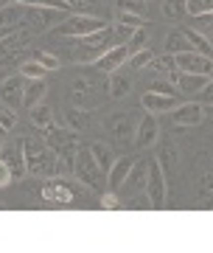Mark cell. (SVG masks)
Returning <instances> with one entry per match:
<instances>
[{"mask_svg": "<svg viewBox=\"0 0 213 253\" xmlns=\"http://www.w3.org/2000/svg\"><path fill=\"white\" fill-rule=\"evenodd\" d=\"M11 180H14V172H11V166L6 163V158L0 155V189H6Z\"/></svg>", "mask_w": 213, "mask_h": 253, "instance_id": "74e56055", "label": "cell"}, {"mask_svg": "<svg viewBox=\"0 0 213 253\" xmlns=\"http://www.w3.org/2000/svg\"><path fill=\"white\" fill-rule=\"evenodd\" d=\"M101 208H118V197H115V191H106L104 197H101Z\"/></svg>", "mask_w": 213, "mask_h": 253, "instance_id": "b9f144b4", "label": "cell"}, {"mask_svg": "<svg viewBox=\"0 0 213 253\" xmlns=\"http://www.w3.org/2000/svg\"><path fill=\"white\" fill-rule=\"evenodd\" d=\"M191 28H196V31H202V34L213 31V11H208V14H202V17H194Z\"/></svg>", "mask_w": 213, "mask_h": 253, "instance_id": "d590c367", "label": "cell"}, {"mask_svg": "<svg viewBox=\"0 0 213 253\" xmlns=\"http://www.w3.org/2000/svg\"><path fill=\"white\" fill-rule=\"evenodd\" d=\"M68 124L73 126V132H79V129H84V126L90 124V118H87V116H81V110L71 107V110H68Z\"/></svg>", "mask_w": 213, "mask_h": 253, "instance_id": "836d02e7", "label": "cell"}, {"mask_svg": "<svg viewBox=\"0 0 213 253\" xmlns=\"http://www.w3.org/2000/svg\"><path fill=\"white\" fill-rule=\"evenodd\" d=\"M31 37H34V31L23 28V31H14L6 40H0V68H17V62H23L26 51L31 48L28 45Z\"/></svg>", "mask_w": 213, "mask_h": 253, "instance_id": "3957f363", "label": "cell"}, {"mask_svg": "<svg viewBox=\"0 0 213 253\" xmlns=\"http://www.w3.org/2000/svg\"><path fill=\"white\" fill-rule=\"evenodd\" d=\"M87 149H90V155L96 158V163L101 166V172H104V174L109 172V169H112V163H115V152H112V149H109L106 144L96 141V144H90Z\"/></svg>", "mask_w": 213, "mask_h": 253, "instance_id": "44dd1931", "label": "cell"}, {"mask_svg": "<svg viewBox=\"0 0 213 253\" xmlns=\"http://www.w3.org/2000/svg\"><path fill=\"white\" fill-rule=\"evenodd\" d=\"M199 96H202V101H205V104H213V79L208 82V84H205V90L199 93Z\"/></svg>", "mask_w": 213, "mask_h": 253, "instance_id": "7bdbcfd3", "label": "cell"}, {"mask_svg": "<svg viewBox=\"0 0 213 253\" xmlns=\"http://www.w3.org/2000/svg\"><path fill=\"white\" fill-rule=\"evenodd\" d=\"M42 197L45 200H56V203H71L73 191H71V186L62 183V180H48L45 189H42Z\"/></svg>", "mask_w": 213, "mask_h": 253, "instance_id": "d6986e66", "label": "cell"}, {"mask_svg": "<svg viewBox=\"0 0 213 253\" xmlns=\"http://www.w3.org/2000/svg\"><path fill=\"white\" fill-rule=\"evenodd\" d=\"M0 107H3V104H0Z\"/></svg>", "mask_w": 213, "mask_h": 253, "instance_id": "bcb514c9", "label": "cell"}, {"mask_svg": "<svg viewBox=\"0 0 213 253\" xmlns=\"http://www.w3.org/2000/svg\"><path fill=\"white\" fill-rule=\"evenodd\" d=\"M141 104H143V110H146V113H154V116H160V113H171V110L179 104V99H177V93L149 90V93H143Z\"/></svg>", "mask_w": 213, "mask_h": 253, "instance_id": "30bf717a", "label": "cell"}, {"mask_svg": "<svg viewBox=\"0 0 213 253\" xmlns=\"http://www.w3.org/2000/svg\"><path fill=\"white\" fill-rule=\"evenodd\" d=\"M146 42H149V31H146V26L135 28V34L129 37V42H126V48H129V56L138 54V51H143V48H146Z\"/></svg>", "mask_w": 213, "mask_h": 253, "instance_id": "4316f807", "label": "cell"}, {"mask_svg": "<svg viewBox=\"0 0 213 253\" xmlns=\"http://www.w3.org/2000/svg\"><path fill=\"white\" fill-rule=\"evenodd\" d=\"M163 14H166V17H174L177 20L179 17V0H166V3H163Z\"/></svg>", "mask_w": 213, "mask_h": 253, "instance_id": "ab89813d", "label": "cell"}, {"mask_svg": "<svg viewBox=\"0 0 213 253\" xmlns=\"http://www.w3.org/2000/svg\"><path fill=\"white\" fill-rule=\"evenodd\" d=\"M34 59L42 65L45 71H59V68H62V59H59L56 54H51V51H36Z\"/></svg>", "mask_w": 213, "mask_h": 253, "instance_id": "83f0119b", "label": "cell"}, {"mask_svg": "<svg viewBox=\"0 0 213 253\" xmlns=\"http://www.w3.org/2000/svg\"><path fill=\"white\" fill-rule=\"evenodd\" d=\"M112 132H115L118 141H126V138H129V132H132V124L126 121V116H115V118H112Z\"/></svg>", "mask_w": 213, "mask_h": 253, "instance_id": "1f68e13d", "label": "cell"}, {"mask_svg": "<svg viewBox=\"0 0 213 253\" xmlns=\"http://www.w3.org/2000/svg\"><path fill=\"white\" fill-rule=\"evenodd\" d=\"M208 76H199V73H179V79H177V90L179 93H202L205 90V84H208Z\"/></svg>", "mask_w": 213, "mask_h": 253, "instance_id": "ac0fdd59", "label": "cell"}, {"mask_svg": "<svg viewBox=\"0 0 213 253\" xmlns=\"http://www.w3.org/2000/svg\"><path fill=\"white\" fill-rule=\"evenodd\" d=\"M23 14H26V6L23 3H9L0 9V28H11L17 31V26L23 23Z\"/></svg>", "mask_w": 213, "mask_h": 253, "instance_id": "e0dca14e", "label": "cell"}, {"mask_svg": "<svg viewBox=\"0 0 213 253\" xmlns=\"http://www.w3.org/2000/svg\"><path fill=\"white\" fill-rule=\"evenodd\" d=\"M59 17H65V11H56V9H45V6H26V14H23V26L34 34H48L53 31V23Z\"/></svg>", "mask_w": 213, "mask_h": 253, "instance_id": "8992f818", "label": "cell"}, {"mask_svg": "<svg viewBox=\"0 0 213 253\" xmlns=\"http://www.w3.org/2000/svg\"><path fill=\"white\" fill-rule=\"evenodd\" d=\"M45 93H48V82L45 79H28L26 90H23V107L31 110V107H36V104H42Z\"/></svg>", "mask_w": 213, "mask_h": 253, "instance_id": "9a60e30c", "label": "cell"}, {"mask_svg": "<svg viewBox=\"0 0 213 253\" xmlns=\"http://www.w3.org/2000/svg\"><path fill=\"white\" fill-rule=\"evenodd\" d=\"M3 158H6V163L11 166V172H14V177H23L26 172V155H23V141H17V144H3Z\"/></svg>", "mask_w": 213, "mask_h": 253, "instance_id": "5bb4252c", "label": "cell"}, {"mask_svg": "<svg viewBox=\"0 0 213 253\" xmlns=\"http://www.w3.org/2000/svg\"><path fill=\"white\" fill-rule=\"evenodd\" d=\"M205 118L213 124V104H208V110H205Z\"/></svg>", "mask_w": 213, "mask_h": 253, "instance_id": "ee69618b", "label": "cell"}, {"mask_svg": "<svg viewBox=\"0 0 213 253\" xmlns=\"http://www.w3.org/2000/svg\"><path fill=\"white\" fill-rule=\"evenodd\" d=\"M23 90H26V79L20 73H11L0 82V104L11 110L23 107Z\"/></svg>", "mask_w": 213, "mask_h": 253, "instance_id": "ba28073f", "label": "cell"}, {"mask_svg": "<svg viewBox=\"0 0 213 253\" xmlns=\"http://www.w3.org/2000/svg\"><path fill=\"white\" fill-rule=\"evenodd\" d=\"M163 45H166V54H171V56L182 54V51H191L185 34H182L179 28H174V31H169V34H166V42H163Z\"/></svg>", "mask_w": 213, "mask_h": 253, "instance_id": "7402d4cb", "label": "cell"}, {"mask_svg": "<svg viewBox=\"0 0 213 253\" xmlns=\"http://www.w3.org/2000/svg\"><path fill=\"white\" fill-rule=\"evenodd\" d=\"M115 23H124V26H132V28H141V26H143V17H138V14H129V11H115Z\"/></svg>", "mask_w": 213, "mask_h": 253, "instance_id": "8d00e7d4", "label": "cell"}, {"mask_svg": "<svg viewBox=\"0 0 213 253\" xmlns=\"http://www.w3.org/2000/svg\"><path fill=\"white\" fill-rule=\"evenodd\" d=\"M23 155H26V172L34 177H53L59 172V158L45 141L23 138Z\"/></svg>", "mask_w": 213, "mask_h": 253, "instance_id": "6da1fadb", "label": "cell"}, {"mask_svg": "<svg viewBox=\"0 0 213 253\" xmlns=\"http://www.w3.org/2000/svg\"><path fill=\"white\" fill-rule=\"evenodd\" d=\"M17 73L28 82V79H45V73H48V71H45L42 65H39L34 56H31V59H23V62L17 65Z\"/></svg>", "mask_w": 213, "mask_h": 253, "instance_id": "d4e9b609", "label": "cell"}, {"mask_svg": "<svg viewBox=\"0 0 213 253\" xmlns=\"http://www.w3.org/2000/svg\"><path fill=\"white\" fill-rule=\"evenodd\" d=\"M0 126H3L6 132H11V129L17 126V110H11V107H0Z\"/></svg>", "mask_w": 213, "mask_h": 253, "instance_id": "e575fe53", "label": "cell"}, {"mask_svg": "<svg viewBox=\"0 0 213 253\" xmlns=\"http://www.w3.org/2000/svg\"><path fill=\"white\" fill-rule=\"evenodd\" d=\"M6 135H9V132H6V129L0 126V149H3V144H6Z\"/></svg>", "mask_w": 213, "mask_h": 253, "instance_id": "f6af8a7d", "label": "cell"}, {"mask_svg": "<svg viewBox=\"0 0 213 253\" xmlns=\"http://www.w3.org/2000/svg\"><path fill=\"white\" fill-rule=\"evenodd\" d=\"M154 59V54H151L149 48H143V51H138V54H132L126 62H129V68L132 71H143V68H149V62Z\"/></svg>", "mask_w": 213, "mask_h": 253, "instance_id": "f1b7e54d", "label": "cell"}, {"mask_svg": "<svg viewBox=\"0 0 213 253\" xmlns=\"http://www.w3.org/2000/svg\"><path fill=\"white\" fill-rule=\"evenodd\" d=\"M185 9L191 17H202V14L213 11V0H185Z\"/></svg>", "mask_w": 213, "mask_h": 253, "instance_id": "f546056e", "label": "cell"}, {"mask_svg": "<svg viewBox=\"0 0 213 253\" xmlns=\"http://www.w3.org/2000/svg\"><path fill=\"white\" fill-rule=\"evenodd\" d=\"M179 31L185 34L191 51H196V54H205V56H213V42L202 34V31H196V28H191V26H182Z\"/></svg>", "mask_w": 213, "mask_h": 253, "instance_id": "2e32d148", "label": "cell"}, {"mask_svg": "<svg viewBox=\"0 0 213 253\" xmlns=\"http://www.w3.org/2000/svg\"><path fill=\"white\" fill-rule=\"evenodd\" d=\"M71 9H79V14H93V9L98 6V0H68Z\"/></svg>", "mask_w": 213, "mask_h": 253, "instance_id": "f35d334b", "label": "cell"}, {"mask_svg": "<svg viewBox=\"0 0 213 253\" xmlns=\"http://www.w3.org/2000/svg\"><path fill=\"white\" fill-rule=\"evenodd\" d=\"M115 45L112 42V26L101 28L96 34H87V37H79L76 45H73V62H84V65H93L101 54H106L109 48Z\"/></svg>", "mask_w": 213, "mask_h": 253, "instance_id": "7a4b0ae2", "label": "cell"}, {"mask_svg": "<svg viewBox=\"0 0 213 253\" xmlns=\"http://www.w3.org/2000/svg\"><path fill=\"white\" fill-rule=\"evenodd\" d=\"M146 180H149V161H138V163H132V169H129L121 189L126 194H138V191L146 189Z\"/></svg>", "mask_w": 213, "mask_h": 253, "instance_id": "4fadbf2b", "label": "cell"}, {"mask_svg": "<svg viewBox=\"0 0 213 253\" xmlns=\"http://www.w3.org/2000/svg\"><path fill=\"white\" fill-rule=\"evenodd\" d=\"M28 118H31V124L39 126V129H48V126H53V113L48 104H36V107L28 110Z\"/></svg>", "mask_w": 213, "mask_h": 253, "instance_id": "603a6c76", "label": "cell"}, {"mask_svg": "<svg viewBox=\"0 0 213 253\" xmlns=\"http://www.w3.org/2000/svg\"><path fill=\"white\" fill-rule=\"evenodd\" d=\"M146 197H149L151 208H160L166 203V172L160 161H149V180H146Z\"/></svg>", "mask_w": 213, "mask_h": 253, "instance_id": "52a82bcc", "label": "cell"}, {"mask_svg": "<svg viewBox=\"0 0 213 253\" xmlns=\"http://www.w3.org/2000/svg\"><path fill=\"white\" fill-rule=\"evenodd\" d=\"M112 79H109V84H106V90H109V96L112 99H124L126 93H129V87H132V82H129V76H121V73H109Z\"/></svg>", "mask_w": 213, "mask_h": 253, "instance_id": "cb8c5ba5", "label": "cell"}, {"mask_svg": "<svg viewBox=\"0 0 213 253\" xmlns=\"http://www.w3.org/2000/svg\"><path fill=\"white\" fill-rule=\"evenodd\" d=\"M73 174L76 180H81L87 189H101V166L96 163V158L90 155V149H81L76 152V161H73Z\"/></svg>", "mask_w": 213, "mask_h": 253, "instance_id": "5b68a950", "label": "cell"}, {"mask_svg": "<svg viewBox=\"0 0 213 253\" xmlns=\"http://www.w3.org/2000/svg\"><path fill=\"white\" fill-rule=\"evenodd\" d=\"M149 68H151L154 73H157V76H166V79H169L171 73L177 71V59H174L171 54H166V56H154V59L149 62Z\"/></svg>", "mask_w": 213, "mask_h": 253, "instance_id": "484cf974", "label": "cell"}, {"mask_svg": "<svg viewBox=\"0 0 213 253\" xmlns=\"http://www.w3.org/2000/svg\"><path fill=\"white\" fill-rule=\"evenodd\" d=\"M132 34H135V28H132V26H124V23H112V42H115V45H126Z\"/></svg>", "mask_w": 213, "mask_h": 253, "instance_id": "4dcf8cb0", "label": "cell"}, {"mask_svg": "<svg viewBox=\"0 0 213 253\" xmlns=\"http://www.w3.org/2000/svg\"><path fill=\"white\" fill-rule=\"evenodd\" d=\"M132 158H115V163H112V169L106 172V177H109V186L112 189H121L126 180V174H129V169H132Z\"/></svg>", "mask_w": 213, "mask_h": 253, "instance_id": "ffe728a7", "label": "cell"}, {"mask_svg": "<svg viewBox=\"0 0 213 253\" xmlns=\"http://www.w3.org/2000/svg\"><path fill=\"white\" fill-rule=\"evenodd\" d=\"M115 11H129V14L143 17V11H146V0H118V9Z\"/></svg>", "mask_w": 213, "mask_h": 253, "instance_id": "d6a6232c", "label": "cell"}, {"mask_svg": "<svg viewBox=\"0 0 213 253\" xmlns=\"http://www.w3.org/2000/svg\"><path fill=\"white\" fill-rule=\"evenodd\" d=\"M126 59H129V48L126 45H112L106 54H101L93 62V68H96L98 73H115L118 68H124Z\"/></svg>", "mask_w": 213, "mask_h": 253, "instance_id": "7c38bea8", "label": "cell"}, {"mask_svg": "<svg viewBox=\"0 0 213 253\" xmlns=\"http://www.w3.org/2000/svg\"><path fill=\"white\" fill-rule=\"evenodd\" d=\"M160 158H163V161H160V166H163V172H166V166H169L171 161L177 163V152H174L171 146H169V149H163V155H160Z\"/></svg>", "mask_w": 213, "mask_h": 253, "instance_id": "60d3db41", "label": "cell"}, {"mask_svg": "<svg viewBox=\"0 0 213 253\" xmlns=\"http://www.w3.org/2000/svg\"><path fill=\"white\" fill-rule=\"evenodd\" d=\"M106 28V23L96 14H68L65 17L62 26L53 28V34H62V37H73V40H79V37H87V34H96Z\"/></svg>", "mask_w": 213, "mask_h": 253, "instance_id": "277c9868", "label": "cell"}, {"mask_svg": "<svg viewBox=\"0 0 213 253\" xmlns=\"http://www.w3.org/2000/svg\"><path fill=\"white\" fill-rule=\"evenodd\" d=\"M171 121L177 126H196L205 121V107L196 101H179L177 107L171 110Z\"/></svg>", "mask_w": 213, "mask_h": 253, "instance_id": "9c48e42d", "label": "cell"}, {"mask_svg": "<svg viewBox=\"0 0 213 253\" xmlns=\"http://www.w3.org/2000/svg\"><path fill=\"white\" fill-rule=\"evenodd\" d=\"M157 135H160L157 116H154V113H146V116L141 118L138 129H135V146H138V149H149V146L157 144Z\"/></svg>", "mask_w": 213, "mask_h": 253, "instance_id": "8fae6325", "label": "cell"}]
</instances>
